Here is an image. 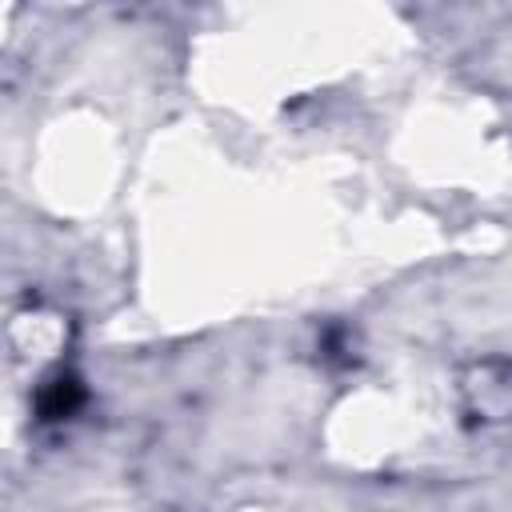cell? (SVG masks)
Listing matches in <instances>:
<instances>
[{"label":"cell","instance_id":"obj_1","mask_svg":"<svg viewBox=\"0 0 512 512\" xmlns=\"http://www.w3.org/2000/svg\"><path fill=\"white\" fill-rule=\"evenodd\" d=\"M76 400H80L76 380H56L52 396H44V412H48V416H64V412H72Z\"/></svg>","mask_w":512,"mask_h":512}]
</instances>
